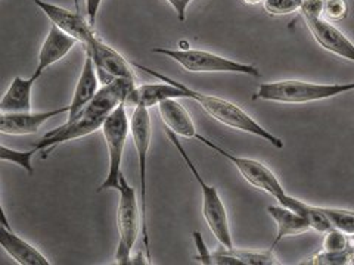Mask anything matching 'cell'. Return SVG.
<instances>
[{"label": "cell", "mask_w": 354, "mask_h": 265, "mask_svg": "<svg viewBox=\"0 0 354 265\" xmlns=\"http://www.w3.org/2000/svg\"><path fill=\"white\" fill-rule=\"evenodd\" d=\"M133 66H136L138 70L145 71L147 74H149L153 79H157L160 81H170L173 84H176L177 87H180L182 90L185 92L186 99H191V101L196 102L199 106L204 109V112L208 114L212 118H214L218 123H221L226 127L235 128L243 132H248V135L257 136L266 141H269L272 146L282 149L283 148V141L278 137L272 135L269 130H266L263 126H260L256 119L251 118L245 110L241 109L238 105L232 104L226 99H221L217 96H212V95H204L198 90H194V88L185 86L180 81H176L173 79H170L169 75H165L162 72L155 71L152 68H148L145 65L140 63H133Z\"/></svg>", "instance_id": "cell-1"}, {"label": "cell", "mask_w": 354, "mask_h": 265, "mask_svg": "<svg viewBox=\"0 0 354 265\" xmlns=\"http://www.w3.org/2000/svg\"><path fill=\"white\" fill-rule=\"evenodd\" d=\"M354 90V83H308L300 80H283L263 83L254 99L276 104H310L346 95Z\"/></svg>", "instance_id": "cell-2"}, {"label": "cell", "mask_w": 354, "mask_h": 265, "mask_svg": "<svg viewBox=\"0 0 354 265\" xmlns=\"http://www.w3.org/2000/svg\"><path fill=\"white\" fill-rule=\"evenodd\" d=\"M167 137L173 143V146L177 149V152L180 153V157L183 158L185 164L187 165V168L192 173L194 179L196 180L199 189H201L203 193V214L204 218L208 224L209 231H212L213 236L218 240V243L223 248H235L234 246V240H232V233H230V226H229V218L223 201L217 192L214 186L208 184L201 174H199L196 165L191 159L189 155H187L186 149L180 143V140L177 139V135H174L173 131L167 130Z\"/></svg>", "instance_id": "cell-3"}, {"label": "cell", "mask_w": 354, "mask_h": 265, "mask_svg": "<svg viewBox=\"0 0 354 265\" xmlns=\"http://www.w3.org/2000/svg\"><path fill=\"white\" fill-rule=\"evenodd\" d=\"M118 206H117V228H118V245L115 259L118 264H129L131 251L136 245L142 228V214L138 204L136 190L129 184L124 174L120 175L118 187Z\"/></svg>", "instance_id": "cell-4"}, {"label": "cell", "mask_w": 354, "mask_h": 265, "mask_svg": "<svg viewBox=\"0 0 354 265\" xmlns=\"http://www.w3.org/2000/svg\"><path fill=\"white\" fill-rule=\"evenodd\" d=\"M152 53L164 55L174 62L179 63L183 70L189 72H232V74H243L251 77L261 75L257 66L251 63H242L220 57V55L198 50V49H165V48H153Z\"/></svg>", "instance_id": "cell-5"}, {"label": "cell", "mask_w": 354, "mask_h": 265, "mask_svg": "<svg viewBox=\"0 0 354 265\" xmlns=\"http://www.w3.org/2000/svg\"><path fill=\"white\" fill-rule=\"evenodd\" d=\"M105 145L108 149V174L104 183L99 186L97 192H104L120 187L121 161L126 148V141L130 135V119L127 115L126 104H121L113 114H111L101 128Z\"/></svg>", "instance_id": "cell-6"}, {"label": "cell", "mask_w": 354, "mask_h": 265, "mask_svg": "<svg viewBox=\"0 0 354 265\" xmlns=\"http://www.w3.org/2000/svg\"><path fill=\"white\" fill-rule=\"evenodd\" d=\"M130 132L133 145L138 152L139 161V180H140V199H142V236L143 248L147 251V258L152 264L151 245H149V231H148V217H147V170H148V155L152 140V126L148 108L136 106L133 109L130 118Z\"/></svg>", "instance_id": "cell-7"}, {"label": "cell", "mask_w": 354, "mask_h": 265, "mask_svg": "<svg viewBox=\"0 0 354 265\" xmlns=\"http://www.w3.org/2000/svg\"><path fill=\"white\" fill-rule=\"evenodd\" d=\"M195 139H198L199 141H203L204 145L208 146L209 149H213L214 152L220 153L221 157L226 158L230 164H234L235 167H236V170L241 173V175L251 186L257 187V189H260L261 192L273 196L278 202L286 195V192L283 190L281 181L278 180V177H276L273 174V171L269 170L260 161L236 157V155L225 150L220 145H217V143H214L213 140H209L208 137H205L203 135H196Z\"/></svg>", "instance_id": "cell-8"}, {"label": "cell", "mask_w": 354, "mask_h": 265, "mask_svg": "<svg viewBox=\"0 0 354 265\" xmlns=\"http://www.w3.org/2000/svg\"><path fill=\"white\" fill-rule=\"evenodd\" d=\"M36 6H39L44 15H46L53 26H57L66 35L74 37L77 41L84 44V48L91 46V44L97 39V35L93 30V26L84 18L79 10H70L61 8L58 5H53L46 0H32Z\"/></svg>", "instance_id": "cell-9"}, {"label": "cell", "mask_w": 354, "mask_h": 265, "mask_svg": "<svg viewBox=\"0 0 354 265\" xmlns=\"http://www.w3.org/2000/svg\"><path fill=\"white\" fill-rule=\"evenodd\" d=\"M86 52L91 55L95 68L99 77V81L102 84H108L115 79H135V71L131 68V63L126 61L123 55L118 53L101 39H96L91 46L86 48Z\"/></svg>", "instance_id": "cell-10"}, {"label": "cell", "mask_w": 354, "mask_h": 265, "mask_svg": "<svg viewBox=\"0 0 354 265\" xmlns=\"http://www.w3.org/2000/svg\"><path fill=\"white\" fill-rule=\"evenodd\" d=\"M304 21L313 39L325 50L354 62V43L332 22L324 18H304Z\"/></svg>", "instance_id": "cell-11"}, {"label": "cell", "mask_w": 354, "mask_h": 265, "mask_svg": "<svg viewBox=\"0 0 354 265\" xmlns=\"http://www.w3.org/2000/svg\"><path fill=\"white\" fill-rule=\"evenodd\" d=\"M70 106H64L55 110L44 112H0V131L9 136H27L35 135L48 119L68 114Z\"/></svg>", "instance_id": "cell-12"}, {"label": "cell", "mask_w": 354, "mask_h": 265, "mask_svg": "<svg viewBox=\"0 0 354 265\" xmlns=\"http://www.w3.org/2000/svg\"><path fill=\"white\" fill-rule=\"evenodd\" d=\"M0 217H2L0 245H2L3 251L10 258L15 259L21 265H50V261L36 246L30 245L27 240L21 239L18 235L14 233L12 228L8 224L3 208L0 211Z\"/></svg>", "instance_id": "cell-13"}, {"label": "cell", "mask_w": 354, "mask_h": 265, "mask_svg": "<svg viewBox=\"0 0 354 265\" xmlns=\"http://www.w3.org/2000/svg\"><path fill=\"white\" fill-rule=\"evenodd\" d=\"M167 99H186V96L180 87L170 81L142 84L130 92L126 99V106H143L149 109L151 106H158Z\"/></svg>", "instance_id": "cell-14"}, {"label": "cell", "mask_w": 354, "mask_h": 265, "mask_svg": "<svg viewBox=\"0 0 354 265\" xmlns=\"http://www.w3.org/2000/svg\"><path fill=\"white\" fill-rule=\"evenodd\" d=\"M77 40L71 36L66 35L62 30H59L57 26H50V30L48 32V37L44 39L41 49L39 53V61L35 74L40 77L44 70H48L53 63L59 62L64 59L66 55L71 52Z\"/></svg>", "instance_id": "cell-15"}, {"label": "cell", "mask_w": 354, "mask_h": 265, "mask_svg": "<svg viewBox=\"0 0 354 265\" xmlns=\"http://www.w3.org/2000/svg\"><path fill=\"white\" fill-rule=\"evenodd\" d=\"M97 90H99V77H97L92 57L86 52V59L83 63L80 79L77 81V86L74 88L73 101L70 104V110H68V119L66 121H71L79 115L82 110L91 104Z\"/></svg>", "instance_id": "cell-16"}, {"label": "cell", "mask_w": 354, "mask_h": 265, "mask_svg": "<svg viewBox=\"0 0 354 265\" xmlns=\"http://www.w3.org/2000/svg\"><path fill=\"white\" fill-rule=\"evenodd\" d=\"M39 79L36 74L30 79L17 75L0 101V112H31V92Z\"/></svg>", "instance_id": "cell-17"}, {"label": "cell", "mask_w": 354, "mask_h": 265, "mask_svg": "<svg viewBox=\"0 0 354 265\" xmlns=\"http://www.w3.org/2000/svg\"><path fill=\"white\" fill-rule=\"evenodd\" d=\"M158 112L162 123L167 126L174 135L186 139L196 137V127L183 105L177 102V99H167L158 105Z\"/></svg>", "instance_id": "cell-18"}, {"label": "cell", "mask_w": 354, "mask_h": 265, "mask_svg": "<svg viewBox=\"0 0 354 265\" xmlns=\"http://www.w3.org/2000/svg\"><path fill=\"white\" fill-rule=\"evenodd\" d=\"M268 213L274 219L276 227H278V235H276L272 249L278 246V243L282 239H285L288 236L303 235V233H306V231L310 230L307 219L303 215H300L298 213L292 211V209L286 208L283 205L268 206Z\"/></svg>", "instance_id": "cell-19"}, {"label": "cell", "mask_w": 354, "mask_h": 265, "mask_svg": "<svg viewBox=\"0 0 354 265\" xmlns=\"http://www.w3.org/2000/svg\"><path fill=\"white\" fill-rule=\"evenodd\" d=\"M281 205L286 206L292 209V211L298 213L300 215H303L307 223L310 226V228H313L316 231H319V233H326V231H329L332 227V224L329 223V219L326 218V215L322 213V209H320V206H313V205H308L303 201H298V199L290 196V195H285L281 201H279Z\"/></svg>", "instance_id": "cell-20"}, {"label": "cell", "mask_w": 354, "mask_h": 265, "mask_svg": "<svg viewBox=\"0 0 354 265\" xmlns=\"http://www.w3.org/2000/svg\"><path fill=\"white\" fill-rule=\"evenodd\" d=\"M227 251L232 253V255L241 259V262L243 265H278V264H281L278 261V258L274 257L272 248L269 251H261V252L243 251V249H236V248H230Z\"/></svg>", "instance_id": "cell-21"}, {"label": "cell", "mask_w": 354, "mask_h": 265, "mask_svg": "<svg viewBox=\"0 0 354 265\" xmlns=\"http://www.w3.org/2000/svg\"><path fill=\"white\" fill-rule=\"evenodd\" d=\"M354 257L353 248L350 246L348 249L344 251H320L316 255L312 258H308L303 264H310V265H347L351 264Z\"/></svg>", "instance_id": "cell-22"}, {"label": "cell", "mask_w": 354, "mask_h": 265, "mask_svg": "<svg viewBox=\"0 0 354 265\" xmlns=\"http://www.w3.org/2000/svg\"><path fill=\"white\" fill-rule=\"evenodd\" d=\"M320 209H322V213L329 219L332 227L344 231V233L348 235L350 237L354 235V213L353 211L338 209V208H324V206H320Z\"/></svg>", "instance_id": "cell-23"}, {"label": "cell", "mask_w": 354, "mask_h": 265, "mask_svg": "<svg viewBox=\"0 0 354 265\" xmlns=\"http://www.w3.org/2000/svg\"><path fill=\"white\" fill-rule=\"evenodd\" d=\"M37 150L36 149H31L27 152H21V150H14V149H9L8 146L2 145L0 148V159L2 162H14L17 165H19L21 168H24L27 173L32 174L35 173V168H32V157H35V153Z\"/></svg>", "instance_id": "cell-24"}, {"label": "cell", "mask_w": 354, "mask_h": 265, "mask_svg": "<svg viewBox=\"0 0 354 265\" xmlns=\"http://www.w3.org/2000/svg\"><path fill=\"white\" fill-rule=\"evenodd\" d=\"M300 0H263L264 10L272 17L290 15L301 8Z\"/></svg>", "instance_id": "cell-25"}, {"label": "cell", "mask_w": 354, "mask_h": 265, "mask_svg": "<svg viewBox=\"0 0 354 265\" xmlns=\"http://www.w3.org/2000/svg\"><path fill=\"white\" fill-rule=\"evenodd\" d=\"M351 246L348 235L338 228H330L325 233L324 251H344Z\"/></svg>", "instance_id": "cell-26"}, {"label": "cell", "mask_w": 354, "mask_h": 265, "mask_svg": "<svg viewBox=\"0 0 354 265\" xmlns=\"http://www.w3.org/2000/svg\"><path fill=\"white\" fill-rule=\"evenodd\" d=\"M324 17L330 22L346 19L348 17V5L346 0H325Z\"/></svg>", "instance_id": "cell-27"}, {"label": "cell", "mask_w": 354, "mask_h": 265, "mask_svg": "<svg viewBox=\"0 0 354 265\" xmlns=\"http://www.w3.org/2000/svg\"><path fill=\"white\" fill-rule=\"evenodd\" d=\"M325 0H303L300 12L303 18H322Z\"/></svg>", "instance_id": "cell-28"}, {"label": "cell", "mask_w": 354, "mask_h": 265, "mask_svg": "<svg viewBox=\"0 0 354 265\" xmlns=\"http://www.w3.org/2000/svg\"><path fill=\"white\" fill-rule=\"evenodd\" d=\"M194 242H195V246L198 251L196 259L201 264L209 265V261H212V251L207 248L204 239L201 237V235H199V231H194Z\"/></svg>", "instance_id": "cell-29"}, {"label": "cell", "mask_w": 354, "mask_h": 265, "mask_svg": "<svg viewBox=\"0 0 354 265\" xmlns=\"http://www.w3.org/2000/svg\"><path fill=\"white\" fill-rule=\"evenodd\" d=\"M169 5L173 8V10L177 15V19L183 22L186 19L187 14V8L194 2V0H167Z\"/></svg>", "instance_id": "cell-30"}, {"label": "cell", "mask_w": 354, "mask_h": 265, "mask_svg": "<svg viewBox=\"0 0 354 265\" xmlns=\"http://www.w3.org/2000/svg\"><path fill=\"white\" fill-rule=\"evenodd\" d=\"M86 2V14H87V19L91 22L92 26H95V21L99 12V8H101L102 0H84Z\"/></svg>", "instance_id": "cell-31"}, {"label": "cell", "mask_w": 354, "mask_h": 265, "mask_svg": "<svg viewBox=\"0 0 354 265\" xmlns=\"http://www.w3.org/2000/svg\"><path fill=\"white\" fill-rule=\"evenodd\" d=\"M243 3H247V5H259V3H263V0H243Z\"/></svg>", "instance_id": "cell-32"}, {"label": "cell", "mask_w": 354, "mask_h": 265, "mask_svg": "<svg viewBox=\"0 0 354 265\" xmlns=\"http://www.w3.org/2000/svg\"><path fill=\"white\" fill-rule=\"evenodd\" d=\"M73 2H74V6H75V10H79V12H80V6H79V0H73Z\"/></svg>", "instance_id": "cell-33"}, {"label": "cell", "mask_w": 354, "mask_h": 265, "mask_svg": "<svg viewBox=\"0 0 354 265\" xmlns=\"http://www.w3.org/2000/svg\"><path fill=\"white\" fill-rule=\"evenodd\" d=\"M351 248H353V252H354V242L351 243Z\"/></svg>", "instance_id": "cell-34"}, {"label": "cell", "mask_w": 354, "mask_h": 265, "mask_svg": "<svg viewBox=\"0 0 354 265\" xmlns=\"http://www.w3.org/2000/svg\"><path fill=\"white\" fill-rule=\"evenodd\" d=\"M351 242H354V235H353V236H351Z\"/></svg>", "instance_id": "cell-35"}, {"label": "cell", "mask_w": 354, "mask_h": 265, "mask_svg": "<svg viewBox=\"0 0 354 265\" xmlns=\"http://www.w3.org/2000/svg\"><path fill=\"white\" fill-rule=\"evenodd\" d=\"M300 2H303V0H300Z\"/></svg>", "instance_id": "cell-36"}]
</instances>
